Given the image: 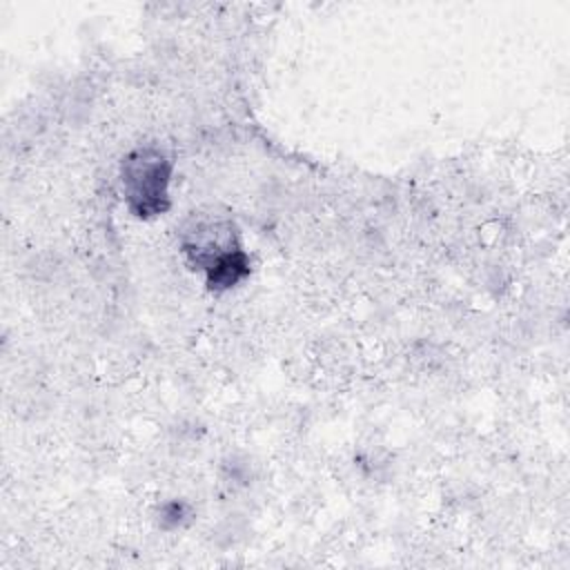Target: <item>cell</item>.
I'll list each match as a JSON object with an SVG mask.
<instances>
[{
    "label": "cell",
    "mask_w": 570,
    "mask_h": 570,
    "mask_svg": "<svg viewBox=\"0 0 570 570\" xmlns=\"http://www.w3.org/2000/svg\"><path fill=\"white\" fill-rule=\"evenodd\" d=\"M169 163L154 151H138L122 165V187L129 207L138 216H154L167 209Z\"/></svg>",
    "instance_id": "cell-1"
}]
</instances>
